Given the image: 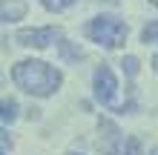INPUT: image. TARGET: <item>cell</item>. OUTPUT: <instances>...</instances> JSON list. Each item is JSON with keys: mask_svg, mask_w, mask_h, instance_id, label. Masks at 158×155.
<instances>
[{"mask_svg": "<svg viewBox=\"0 0 158 155\" xmlns=\"http://www.w3.org/2000/svg\"><path fill=\"white\" fill-rule=\"evenodd\" d=\"M152 69L158 72V55H155V58H152Z\"/></svg>", "mask_w": 158, "mask_h": 155, "instance_id": "13", "label": "cell"}, {"mask_svg": "<svg viewBox=\"0 0 158 155\" xmlns=\"http://www.w3.org/2000/svg\"><path fill=\"white\" fill-rule=\"evenodd\" d=\"M58 38H60V29H55V26H43V29H20L15 35V40L20 43V46H29V49H46V46H52Z\"/></svg>", "mask_w": 158, "mask_h": 155, "instance_id": "4", "label": "cell"}, {"mask_svg": "<svg viewBox=\"0 0 158 155\" xmlns=\"http://www.w3.org/2000/svg\"><path fill=\"white\" fill-rule=\"evenodd\" d=\"M12 78L26 95H35V98H49L63 84L60 69L49 66L46 60H17L12 69Z\"/></svg>", "mask_w": 158, "mask_h": 155, "instance_id": "1", "label": "cell"}, {"mask_svg": "<svg viewBox=\"0 0 158 155\" xmlns=\"http://www.w3.org/2000/svg\"><path fill=\"white\" fill-rule=\"evenodd\" d=\"M115 155H141V141L135 138V135H129V138L118 147V152Z\"/></svg>", "mask_w": 158, "mask_h": 155, "instance_id": "8", "label": "cell"}, {"mask_svg": "<svg viewBox=\"0 0 158 155\" xmlns=\"http://www.w3.org/2000/svg\"><path fill=\"white\" fill-rule=\"evenodd\" d=\"M121 66H124V72H127V78H135V75H138V69H141V63H138V58H135V55H127V58H124V63H121Z\"/></svg>", "mask_w": 158, "mask_h": 155, "instance_id": "10", "label": "cell"}, {"mask_svg": "<svg viewBox=\"0 0 158 155\" xmlns=\"http://www.w3.org/2000/svg\"><path fill=\"white\" fill-rule=\"evenodd\" d=\"M92 89H95V98L104 106H112L115 92H118V78H115V72L109 69L106 63H101V66L95 69V75H92Z\"/></svg>", "mask_w": 158, "mask_h": 155, "instance_id": "3", "label": "cell"}, {"mask_svg": "<svg viewBox=\"0 0 158 155\" xmlns=\"http://www.w3.org/2000/svg\"><path fill=\"white\" fill-rule=\"evenodd\" d=\"M150 3H152V6H158V0H150Z\"/></svg>", "mask_w": 158, "mask_h": 155, "instance_id": "14", "label": "cell"}, {"mask_svg": "<svg viewBox=\"0 0 158 155\" xmlns=\"http://www.w3.org/2000/svg\"><path fill=\"white\" fill-rule=\"evenodd\" d=\"M127 32H129L127 23L121 20V17H115V14H98L95 20L86 23V35L98 43V46H104V49H118V46H124Z\"/></svg>", "mask_w": 158, "mask_h": 155, "instance_id": "2", "label": "cell"}, {"mask_svg": "<svg viewBox=\"0 0 158 155\" xmlns=\"http://www.w3.org/2000/svg\"><path fill=\"white\" fill-rule=\"evenodd\" d=\"M0 155H3V152H0Z\"/></svg>", "mask_w": 158, "mask_h": 155, "instance_id": "17", "label": "cell"}, {"mask_svg": "<svg viewBox=\"0 0 158 155\" xmlns=\"http://www.w3.org/2000/svg\"><path fill=\"white\" fill-rule=\"evenodd\" d=\"M0 121L15 124L17 121V101L15 98H0Z\"/></svg>", "mask_w": 158, "mask_h": 155, "instance_id": "6", "label": "cell"}, {"mask_svg": "<svg viewBox=\"0 0 158 155\" xmlns=\"http://www.w3.org/2000/svg\"><path fill=\"white\" fill-rule=\"evenodd\" d=\"M40 3L49 9V12H63V9H69L75 0H40Z\"/></svg>", "mask_w": 158, "mask_h": 155, "instance_id": "11", "label": "cell"}, {"mask_svg": "<svg viewBox=\"0 0 158 155\" xmlns=\"http://www.w3.org/2000/svg\"><path fill=\"white\" fill-rule=\"evenodd\" d=\"M26 9V0H0V20H23Z\"/></svg>", "mask_w": 158, "mask_h": 155, "instance_id": "5", "label": "cell"}, {"mask_svg": "<svg viewBox=\"0 0 158 155\" xmlns=\"http://www.w3.org/2000/svg\"><path fill=\"white\" fill-rule=\"evenodd\" d=\"M69 155H83V152H69Z\"/></svg>", "mask_w": 158, "mask_h": 155, "instance_id": "15", "label": "cell"}, {"mask_svg": "<svg viewBox=\"0 0 158 155\" xmlns=\"http://www.w3.org/2000/svg\"><path fill=\"white\" fill-rule=\"evenodd\" d=\"M152 155H158V149H152Z\"/></svg>", "mask_w": 158, "mask_h": 155, "instance_id": "16", "label": "cell"}, {"mask_svg": "<svg viewBox=\"0 0 158 155\" xmlns=\"http://www.w3.org/2000/svg\"><path fill=\"white\" fill-rule=\"evenodd\" d=\"M141 43H158V20H150L141 29Z\"/></svg>", "mask_w": 158, "mask_h": 155, "instance_id": "9", "label": "cell"}, {"mask_svg": "<svg viewBox=\"0 0 158 155\" xmlns=\"http://www.w3.org/2000/svg\"><path fill=\"white\" fill-rule=\"evenodd\" d=\"M6 144H9V135H6L3 129H0V147H6Z\"/></svg>", "mask_w": 158, "mask_h": 155, "instance_id": "12", "label": "cell"}, {"mask_svg": "<svg viewBox=\"0 0 158 155\" xmlns=\"http://www.w3.org/2000/svg\"><path fill=\"white\" fill-rule=\"evenodd\" d=\"M58 49H60V55H63V60H81V58H83V49L78 46V43H72V40H60Z\"/></svg>", "mask_w": 158, "mask_h": 155, "instance_id": "7", "label": "cell"}]
</instances>
